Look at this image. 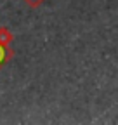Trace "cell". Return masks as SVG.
Listing matches in <instances>:
<instances>
[{"mask_svg":"<svg viewBox=\"0 0 118 125\" xmlns=\"http://www.w3.org/2000/svg\"><path fill=\"white\" fill-rule=\"evenodd\" d=\"M14 57V51L10 49L9 45H5V43H0V70H2L7 62L10 61Z\"/></svg>","mask_w":118,"mask_h":125,"instance_id":"obj_1","label":"cell"},{"mask_svg":"<svg viewBox=\"0 0 118 125\" xmlns=\"http://www.w3.org/2000/svg\"><path fill=\"white\" fill-rule=\"evenodd\" d=\"M12 40H14L12 31H10L9 28H5V26H2V24H0V43H5V45H9V43H12Z\"/></svg>","mask_w":118,"mask_h":125,"instance_id":"obj_2","label":"cell"},{"mask_svg":"<svg viewBox=\"0 0 118 125\" xmlns=\"http://www.w3.org/2000/svg\"><path fill=\"white\" fill-rule=\"evenodd\" d=\"M23 2H26V5L28 7H31V9H37V7H40L45 0H23Z\"/></svg>","mask_w":118,"mask_h":125,"instance_id":"obj_3","label":"cell"}]
</instances>
